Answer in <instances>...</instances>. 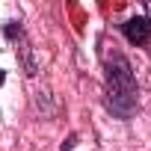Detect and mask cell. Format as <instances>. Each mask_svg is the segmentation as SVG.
Instances as JSON below:
<instances>
[{"label": "cell", "instance_id": "1", "mask_svg": "<svg viewBox=\"0 0 151 151\" xmlns=\"http://www.w3.org/2000/svg\"><path fill=\"white\" fill-rule=\"evenodd\" d=\"M104 65V104L116 119H130L139 107V86L133 77L130 59L113 45L101 50Z\"/></svg>", "mask_w": 151, "mask_h": 151}, {"label": "cell", "instance_id": "2", "mask_svg": "<svg viewBox=\"0 0 151 151\" xmlns=\"http://www.w3.org/2000/svg\"><path fill=\"white\" fill-rule=\"evenodd\" d=\"M3 36L15 45V50L21 53V65H24V74L27 77H36V56H33V47H30V39H27V33H24V27H21V21H6L3 24Z\"/></svg>", "mask_w": 151, "mask_h": 151}, {"label": "cell", "instance_id": "3", "mask_svg": "<svg viewBox=\"0 0 151 151\" xmlns=\"http://www.w3.org/2000/svg\"><path fill=\"white\" fill-rule=\"evenodd\" d=\"M119 27H122V36H124L133 47L151 45V21H148L145 15H133V18H127V21L119 24Z\"/></svg>", "mask_w": 151, "mask_h": 151}, {"label": "cell", "instance_id": "4", "mask_svg": "<svg viewBox=\"0 0 151 151\" xmlns=\"http://www.w3.org/2000/svg\"><path fill=\"white\" fill-rule=\"evenodd\" d=\"M74 145H77V133H71V136H68V139H65L59 148H62V151H68V148H74Z\"/></svg>", "mask_w": 151, "mask_h": 151}, {"label": "cell", "instance_id": "5", "mask_svg": "<svg viewBox=\"0 0 151 151\" xmlns=\"http://www.w3.org/2000/svg\"><path fill=\"white\" fill-rule=\"evenodd\" d=\"M145 12H148V15H145V18H148V21H151V0H148V3H145Z\"/></svg>", "mask_w": 151, "mask_h": 151}, {"label": "cell", "instance_id": "6", "mask_svg": "<svg viewBox=\"0 0 151 151\" xmlns=\"http://www.w3.org/2000/svg\"><path fill=\"white\" fill-rule=\"evenodd\" d=\"M3 80H6V71H3V68H0V86H3Z\"/></svg>", "mask_w": 151, "mask_h": 151}]
</instances>
